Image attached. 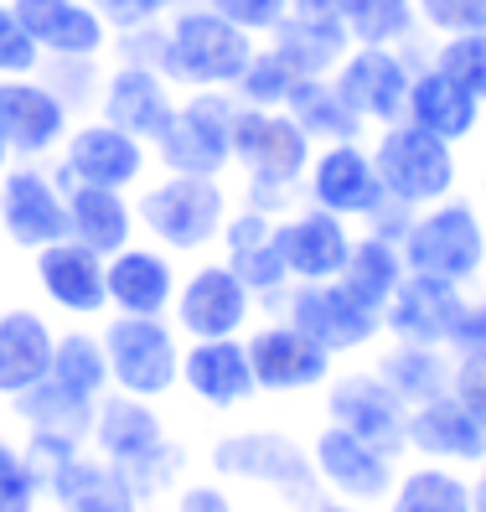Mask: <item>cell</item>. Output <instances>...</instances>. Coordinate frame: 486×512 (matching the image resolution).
<instances>
[{
	"label": "cell",
	"mask_w": 486,
	"mask_h": 512,
	"mask_svg": "<svg viewBox=\"0 0 486 512\" xmlns=\"http://www.w3.org/2000/svg\"><path fill=\"white\" fill-rule=\"evenodd\" d=\"M88 450H99L109 466L125 471L145 502L171 497L181 481H187V466H192L187 445L171 435L161 404L119 394V388H109L99 399L94 430H88Z\"/></svg>",
	"instance_id": "obj_1"
},
{
	"label": "cell",
	"mask_w": 486,
	"mask_h": 512,
	"mask_svg": "<svg viewBox=\"0 0 486 512\" xmlns=\"http://www.w3.org/2000/svg\"><path fill=\"white\" fill-rule=\"evenodd\" d=\"M316 145L295 125L285 109H249L238 104L233 114V166L243 171V207L280 218L306 197V171H311Z\"/></svg>",
	"instance_id": "obj_2"
},
{
	"label": "cell",
	"mask_w": 486,
	"mask_h": 512,
	"mask_svg": "<svg viewBox=\"0 0 486 512\" xmlns=\"http://www.w3.org/2000/svg\"><path fill=\"white\" fill-rule=\"evenodd\" d=\"M207 471L228 481V487L269 492L285 512H311L326 497L306 440H295L290 430H275V425H243V430L218 435L207 450Z\"/></svg>",
	"instance_id": "obj_3"
},
{
	"label": "cell",
	"mask_w": 486,
	"mask_h": 512,
	"mask_svg": "<svg viewBox=\"0 0 486 512\" xmlns=\"http://www.w3.org/2000/svg\"><path fill=\"white\" fill-rule=\"evenodd\" d=\"M228 213H233V202H228L223 176L166 171L161 182H150L135 197L140 233L150 238V244L171 249V254H207V249H218Z\"/></svg>",
	"instance_id": "obj_4"
},
{
	"label": "cell",
	"mask_w": 486,
	"mask_h": 512,
	"mask_svg": "<svg viewBox=\"0 0 486 512\" xmlns=\"http://www.w3.org/2000/svg\"><path fill=\"white\" fill-rule=\"evenodd\" d=\"M254 57V37L218 16L202 0H181L166 16V57L161 73L176 88H233Z\"/></svg>",
	"instance_id": "obj_5"
},
{
	"label": "cell",
	"mask_w": 486,
	"mask_h": 512,
	"mask_svg": "<svg viewBox=\"0 0 486 512\" xmlns=\"http://www.w3.org/2000/svg\"><path fill=\"white\" fill-rule=\"evenodd\" d=\"M404 264L409 275H430L471 290L486 275V213L455 192L445 202L419 207L404 233Z\"/></svg>",
	"instance_id": "obj_6"
},
{
	"label": "cell",
	"mask_w": 486,
	"mask_h": 512,
	"mask_svg": "<svg viewBox=\"0 0 486 512\" xmlns=\"http://www.w3.org/2000/svg\"><path fill=\"white\" fill-rule=\"evenodd\" d=\"M109 352V383L119 394H135L150 404H166L181 394V352L187 337L176 331L171 316H104L99 326Z\"/></svg>",
	"instance_id": "obj_7"
},
{
	"label": "cell",
	"mask_w": 486,
	"mask_h": 512,
	"mask_svg": "<svg viewBox=\"0 0 486 512\" xmlns=\"http://www.w3.org/2000/svg\"><path fill=\"white\" fill-rule=\"evenodd\" d=\"M373 166L383 176V192L404 207H430L445 202L455 187H461V161H455V145L409 125V119H393V125L378 130L373 140Z\"/></svg>",
	"instance_id": "obj_8"
},
{
	"label": "cell",
	"mask_w": 486,
	"mask_h": 512,
	"mask_svg": "<svg viewBox=\"0 0 486 512\" xmlns=\"http://www.w3.org/2000/svg\"><path fill=\"white\" fill-rule=\"evenodd\" d=\"M243 352L259 383V399H306L321 394L331 373L342 368V357H331L316 337H306L295 321L285 316H259L243 331Z\"/></svg>",
	"instance_id": "obj_9"
},
{
	"label": "cell",
	"mask_w": 486,
	"mask_h": 512,
	"mask_svg": "<svg viewBox=\"0 0 486 512\" xmlns=\"http://www.w3.org/2000/svg\"><path fill=\"white\" fill-rule=\"evenodd\" d=\"M233 114L238 99L228 88H187V99H176L171 125L150 145L166 171L181 176H223L233 166Z\"/></svg>",
	"instance_id": "obj_10"
},
{
	"label": "cell",
	"mask_w": 486,
	"mask_h": 512,
	"mask_svg": "<svg viewBox=\"0 0 486 512\" xmlns=\"http://www.w3.org/2000/svg\"><path fill=\"white\" fill-rule=\"evenodd\" d=\"M259 300L254 290L233 275L228 259H207L181 269V285L171 300V321L187 342H212V337H243L259 321Z\"/></svg>",
	"instance_id": "obj_11"
},
{
	"label": "cell",
	"mask_w": 486,
	"mask_h": 512,
	"mask_svg": "<svg viewBox=\"0 0 486 512\" xmlns=\"http://www.w3.org/2000/svg\"><path fill=\"white\" fill-rule=\"evenodd\" d=\"M306 337H316L331 357H362L383 342V311L362 306L342 280H300L285 290L280 311Z\"/></svg>",
	"instance_id": "obj_12"
},
{
	"label": "cell",
	"mask_w": 486,
	"mask_h": 512,
	"mask_svg": "<svg viewBox=\"0 0 486 512\" xmlns=\"http://www.w3.org/2000/svg\"><path fill=\"white\" fill-rule=\"evenodd\" d=\"M306 450H311L321 492L342 497V502H362V507H383L393 481H399V466H404V456H393V450L362 440L342 425H331V419H321V425L311 430Z\"/></svg>",
	"instance_id": "obj_13"
},
{
	"label": "cell",
	"mask_w": 486,
	"mask_h": 512,
	"mask_svg": "<svg viewBox=\"0 0 486 512\" xmlns=\"http://www.w3.org/2000/svg\"><path fill=\"white\" fill-rule=\"evenodd\" d=\"M0 238L21 254H37L68 238V187L42 161H11L0 171Z\"/></svg>",
	"instance_id": "obj_14"
},
{
	"label": "cell",
	"mask_w": 486,
	"mask_h": 512,
	"mask_svg": "<svg viewBox=\"0 0 486 512\" xmlns=\"http://www.w3.org/2000/svg\"><path fill=\"white\" fill-rule=\"evenodd\" d=\"M321 394H326V399H321V419H331V425H342V430H352V435H362V440L393 450V456H404L409 404L378 378L373 363L337 368Z\"/></svg>",
	"instance_id": "obj_15"
},
{
	"label": "cell",
	"mask_w": 486,
	"mask_h": 512,
	"mask_svg": "<svg viewBox=\"0 0 486 512\" xmlns=\"http://www.w3.org/2000/svg\"><path fill=\"white\" fill-rule=\"evenodd\" d=\"M145 166H150V145L135 140L130 130L109 125V119H83V125L68 130L63 140V161H57V182L73 187H114V192H130L145 182Z\"/></svg>",
	"instance_id": "obj_16"
},
{
	"label": "cell",
	"mask_w": 486,
	"mask_h": 512,
	"mask_svg": "<svg viewBox=\"0 0 486 512\" xmlns=\"http://www.w3.org/2000/svg\"><path fill=\"white\" fill-rule=\"evenodd\" d=\"M306 202L326 207L347 223H368L378 207L388 202L383 176L373 166V150L362 140H337V145H316L311 171H306Z\"/></svg>",
	"instance_id": "obj_17"
},
{
	"label": "cell",
	"mask_w": 486,
	"mask_h": 512,
	"mask_svg": "<svg viewBox=\"0 0 486 512\" xmlns=\"http://www.w3.org/2000/svg\"><path fill=\"white\" fill-rule=\"evenodd\" d=\"M32 285L57 316L68 321H99L109 316V290H104V254H94L78 238H57V244L32 254Z\"/></svg>",
	"instance_id": "obj_18"
},
{
	"label": "cell",
	"mask_w": 486,
	"mask_h": 512,
	"mask_svg": "<svg viewBox=\"0 0 486 512\" xmlns=\"http://www.w3.org/2000/svg\"><path fill=\"white\" fill-rule=\"evenodd\" d=\"M181 394L202 414H238L259 404V383L249 368V352H243V337L187 342V352H181Z\"/></svg>",
	"instance_id": "obj_19"
},
{
	"label": "cell",
	"mask_w": 486,
	"mask_h": 512,
	"mask_svg": "<svg viewBox=\"0 0 486 512\" xmlns=\"http://www.w3.org/2000/svg\"><path fill=\"white\" fill-rule=\"evenodd\" d=\"M352 223L326 213L316 202H300L290 213L275 218V249L290 269V280H337L347 269V254H352Z\"/></svg>",
	"instance_id": "obj_20"
},
{
	"label": "cell",
	"mask_w": 486,
	"mask_h": 512,
	"mask_svg": "<svg viewBox=\"0 0 486 512\" xmlns=\"http://www.w3.org/2000/svg\"><path fill=\"white\" fill-rule=\"evenodd\" d=\"M409 57L399 47H352L331 83H337V94L357 109L362 125H393V119H404V104H409Z\"/></svg>",
	"instance_id": "obj_21"
},
{
	"label": "cell",
	"mask_w": 486,
	"mask_h": 512,
	"mask_svg": "<svg viewBox=\"0 0 486 512\" xmlns=\"http://www.w3.org/2000/svg\"><path fill=\"white\" fill-rule=\"evenodd\" d=\"M73 130L68 104L32 73V78H0V135H6L16 161H47L63 150Z\"/></svg>",
	"instance_id": "obj_22"
},
{
	"label": "cell",
	"mask_w": 486,
	"mask_h": 512,
	"mask_svg": "<svg viewBox=\"0 0 486 512\" xmlns=\"http://www.w3.org/2000/svg\"><path fill=\"white\" fill-rule=\"evenodd\" d=\"M218 249H223V259L233 264V275L254 290L259 311L275 316L280 300H285V290L295 285L290 269H285V259H280V249H275V218L259 213V207H238V213H228V223H223Z\"/></svg>",
	"instance_id": "obj_23"
},
{
	"label": "cell",
	"mask_w": 486,
	"mask_h": 512,
	"mask_svg": "<svg viewBox=\"0 0 486 512\" xmlns=\"http://www.w3.org/2000/svg\"><path fill=\"white\" fill-rule=\"evenodd\" d=\"M269 47H275L300 78H331L337 63L352 52V37H347V21L337 11V0H290L285 21L269 32Z\"/></svg>",
	"instance_id": "obj_24"
},
{
	"label": "cell",
	"mask_w": 486,
	"mask_h": 512,
	"mask_svg": "<svg viewBox=\"0 0 486 512\" xmlns=\"http://www.w3.org/2000/svg\"><path fill=\"white\" fill-rule=\"evenodd\" d=\"M176 285H181L176 254L161 244H125L104 259V290L114 316H171Z\"/></svg>",
	"instance_id": "obj_25"
},
{
	"label": "cell",
	"mask_w": 486,
	"mask_h": 512,
	"mask_svg": "<svg viewBox=\"0 0 486 512\" xmlns=\"http://www.w3.org/2000/svg\"><path fill=\"white\" fill-rule=\"evenodd\" d=\"M404 456L414 461H440V466H461L476 471L486 456V430L476 425V414L455 399H424L409 409V435H404Z\"/></svg>",
	"instance_id": "obj_26"
},
{
	"label": "cell",
	"mask_w": 486,
	"mask_h": 512,
	"mask_svg": "<svg viewBox=\"0 0 486 512\" xmlns=\"http://www.w3.org/2000/svg\"><path fill=\"white\" fill-rule=\"evenodd\" d=\"M171 78L156 68H140V63H119L114 73H104V94H99V119L130 130L135 140L156 145L161 130L171 125L176 114V94H171Z\"/></svg>",
	"instance_id": "obj_27"
},
{
	"label": "cell",
	"mask_w": 486,
	"mask_h": 512,
	"mask_svg": "<svg viewBox=\"0 0 486 512\" xmlns=\"http://www.w3.org/2000/svg\"><path fill=\"white\" fill-rule=\"evenodd\" d=\"M47 507L52 512H145L150 502L135 492V481L109 466L99 450H78L47 476Z\"/></svg>",
	"instance_id": "obj_28"
},
{
	"label": "cell",
	"mask_w": 486,
	"mask_h": 512,
	"mask_svg": "<svg viewBox=\"0 0 486 512\" xmlns=\"http://www.w3.org/2000/svg\"><path fill=\"white\" fill-rule=\"evenodd\" d=\"M57 326L42 306H0V404L37 388L52 373Z\"/></svg>",
	"instance_id": "obj_29"
},
{
	"label": "cell",
	"mask_w": 486,
	"mask_h": 512,
	"mask_svg": "<svg viewBox=\"0 0 486 512\" xmlns=\"http://www.w3.org/2000/svg\"><path fill=\"white\" fill-rule=\"evenodd\" d=\"M11 6L37 37L42 57H99L114 42L94 0H11Z\"/></svg>",
	"instance_id": "obj_30"
},
{
	"label": "cell",
	"mask_w": 486,
	"mask_h": 512,
	"mask_svg": "<svg viewBox=\"0 0 486 512\" xmlns=\"http://www.w3.org/2000/svg\"><path fill=\"white\" fill-rule=\"evenodd\" d=\"M466 285H445L430 275H409L393 300L383 306V337L388 342H424V347H445L455 306H461Z\"/></svg>",
	"instance_id": "obj_31"
},
{
	"label": "cell",
	"mask_w": 486,
	"mask_h": 512,
	"mask_svg": "<svg viewBox=\"0 0 486 512\" xmlns=\"http://www.w3.org/2000/svg\"><path fill=\"white\" fill-rule=\"evenodd\" d=\"M481 99L471 94V88H461L450 73H440L435 63H419L414 78H409V104H404V119L419 130H430L450 145H461L476 135L481 125Z\"/></svg>",
	"instance_id": "obj_32"
},
{
	"label": "cell",
	"mask_w": 486,
	"mask_h": 512,
	"mask_svg": "<svg viewBox=\"0 0 486 512\" xmlns=\"http://www.w3.org/2000/svg\"><path fill=\"white\" fill-rule=\"evenodd\" d=\"M68 238L88 244L94 254H119L125 244L140 238V218H135V202L130 192H114V187H68Z\"/></svg>",
	"instance_id": "obj_33"
},
{
	"label": "cell",
	"mask_w": 486,
	"mask_h": 512,
	"mask_svg": "<svg viewBox=\"0 0 486 512\" xmlns=\"http://www.w3.org/2000/svg\"><path fill=\"white\" fill-rule=\"evenodd\" d=\"M373 368L378 378L399 394L409 409L424 399H440L450 394V373H455V357L450 347H424V342H378L373 347Z\"/></svg>",
	"instance_id": "obj_34"
},
{
	"label": "cell",
	"mask_w": 486,
	"mask_h": 512,
	"mask_svg": "<svg viewBox=\"0 0 486 512\" xmlns=\"http://www.w3.org/2000/svg\"><path fill=\"white\" fill-rule=\"evenodd\" d=\"M383 512H476V481L461 466L409 461L404 456L399 481H393Z\"/></svg>",
	"instance_id": "obj_35"
},
{
	"label": "cell",
	"mask_w": 486,
	"mask_h": 512,
	"mask_svg": "<svg viewBox=\"0 0 486 512\" xmlns=\"http://www.w3.org/2000/svg\"><path fill=\"white\" fill-rule=\"evenodd\" d=\"M362 306H373V311H383L388 300H393V290H399L404 280H409V264H404V244H393V238H383V233H368L362 228L357 238H352V254H347V269L337 275Z\"/></svg>",
	"instance_id": "obj_36"
},
{
	"label": "cell",
	"mask_w": 486,
	"mask_h": 512,
	"mask_svg": "<svg viewBox=\"0 0 486 512\" xmlns=\"http://www.w3.org/2000/svg\"><path fill=\"white\" fill-rule=\"evenodd\" d=\"M285 114L295 119L300 130L311 135V145H337V140H362V119L357 109L337 94V83L331 78H300L285 99Z\"/></svg>",
	"instance_id": "obj_37"
},
{
	"label": "cell",
	"mask_w": 486,
	"mask_h": 512,
	"mask_svg": "<svg viewBox=\"0 0 486 512\" xmlns=\"http://www.w3.org/2000/svg\"><path fill=\"white\" fill-rule=\"evenodd\" d=\"M11 419L21 430H57V435H78V440H88V430H94V399H83V394H73L68 383H57L52 373L37 383V388H26V394H16L11 404Z\"/></svg>",
	"instance_id": "obj_38"
},
{
	"label": "cell",
	"mask_w": 486,
	"mask_h": 512,
	"mask_svg": "<svg viewBox=\"0 0 486 512\" xmlns=\"http://www.w3.org/2000/svg\"><path fill=\"white\" fill-rule=\"evenodd\" d=\"M52 378L68 383L73 394L83 399H104L109 394V352H104V337L94 321H68L57 331V352H52Z\"/></svg>",
	"instance_id": "obj_39"
},
{
	"label": "cell",
	"mask_w": 486,
	"mask_h": 512,
	"mask_svg": "<svg viewBox=\"0 0 486 512\" xmlns=\"http://www.w3.org/2000/svg\"><path fill=\"white\" fill-rule=\"evenodd\" d=\"M352 47H409L419 37L414 0H337Z\"/></svg>",
	"instance_id": "obj_40"
},
{
	"label": "cell",
	"mask_w": 486,
	"mask_h": 512,
	"mask_svg": "<svg viewBox=\"0 0 486 512\" xmlns=\"http://www.w3.org/2000/svg\"><path fill=\"white\" fill-rule=\"evenodd\" d=\"M295 83H300V73L285 63L275 47H254L249 68L238 73V83L228 88V94H233L238 104H249V109H285V99H290Z\"/></svg>",
	"instance_id": "obj_41"
},
{
	"label": "cell",
	"mask_w": 486,
	"mask_h": 512,
	"mask_svg": "<svg viewBox=\"0 0 486 512\" xmlns=\"http://www.w3.org/2000/svg\"><path fill=\"white\" fill-rule=\"evenodd\" d=\"M37 78L68 104V114L99 109V94H104V68H99V57H42Z\"/></svg>",
	"instance_id": "obj_42"
},
{
	"label": "cell",
	"mask_w": 486,
	"mask_h": 512,
	"mask_svg": "<svg viewBox=\"0 0 486 512\" xmlns=\"http://www.w3.org/2000/svg\"><path fill=\"white\" fill-rule=\"evenodd\" d=\"M47 507V487L37 466L26 461L21 440L0 435V512H42Z\"/></svg>",
	"instance_id": "obj_43"
},
{
	"label": "cell",
	"mask_w": 486,
	"mask_h": 512,
	"mask_svg": "<svg viewBox=\"0 0 486 512\" xmlns=\"http://www.w3.org/2000/svg\"><path fill=\"white\" fill-rule=\"evenodd\" d=\"M430 63L440 73H450L461 88L486 104V32H466V37H440V47L430 52Z\"/></svg>",
	"instance_id": "obj_44"
},
{
	"label": "cell",
	"mask_w": 486,
	"mask_h": 512,
	"mask_svg": "<svg viewBox=\"0 0 486 512\" xmlns=\"http://www.w3.org/2000/svg\"><path fill=\"white\" fill-rule=\"evenodd\" d=\"M42 68V47L26 32L11 0H0V78H32Z\"/></svg>",
	"instance_id": "obj_45"
},
{
	"label": "cell",
	"mask_w": 486,
	"mask_h": 512,
	"mask_svg": "<svg viewBox=\"0 0 486 512\" xmlns=\"http://www.w3.org/2000/svg\"><path fill=\"white\" fill-rule=\"evenodd\" d=\"M414 6H419V26L435 37L486 32V0H414Z\"/></svg>",
	"instance_id": "obj_46"
},
{
	"label": "cell",
	"mask_w": 486,
	"mask_h": 512,
	"mask_svg": "<svg viewBox=\"0 0 486 512\" xmlns=\"http://www.w3.org/2000/svg\"><path fill=\"white\" fill-rule=\"evenodd\" d=\"M450 357H471V352H486V290H466L461 306H455V321H450V337H445Z\"/></svg>",
	"instance_id": "obj_47"
},
{
	"label": "cell",
	"mask_w": 486,
	"mask_h": 512,
	"mask_svg": "<svg viewBox=\"0 0 486 512\" xmlns=\"http://www.w3.org/2000/svg\"><path fill=\"white\" fill-rule=\"evenodd\" d=\"M202 6H212L218 16H228V21L243 26L249 37H269V32L285 21L290 0H202Z\"/></svg>",
	"instance_id": "obj_48"
},
{
	"label": "cell",
	"mask_w": 486,
	"mask_h": 512,
	"mask_svg": "<svg viewBox=\"0 0 486 512\" xmlns=\"http://www.w3.org/2000/svg\"><path fill=\"white\" fill-rule=\"evenodd\" d=\"M181 0H94V11L104 16L109 32H130V26H150V21H166Z\"/></svg>",
	"instance_id": "obj_49"
},
{
	"label": "cell",
	"mask_w": 486,
	"mask_h": 512,
	"mask_svg": "<svg viewBox=\"0 0 486 512\" xmlns=\"http://www.w3.org/2000/svg\"><path fill=\"white\" fill-rule=\"evenodd\" d=\"M450 394L461 399L476 425L486 430V352H471V357H455V373H450Z\"/></svg>",
	"instance_id": "obj_50"
},
{
	"label": "cell",
	"mask_w": 486,
	"mask_h": 512,
	"mask_svg": "<svg viewBox=\"0 0 486 512\" xmlns=\"http://www.w3.org/2000/svg\"><path fill=\"white\" fill-rule=\"evenodd\" d=\"M171 512H238V497L228 481H181L171 492Z\"/></svg>",
	"instance_id": "obj_51"
},
{
	"label": "cell",
	"mask_w": 486,
	"mask_h": 512,
	"mask_svg": "<svg viewBox=\"0 0 486 512\" xmlns=\"http://www.w3.org/2000/svg\"><path fill=\"white\" fill-rule=\"evenodd\" d=\"M409 223H414V207H404V202H383L378 207V213L368 218V223H362V228H368V233H383V238H393V244H404V233H409Z\"/></svg>",
	"instance_id": "obj_52"
},
{
	"label": "cell",
	"mask_w": 486,
	"mask_h": 512,
	"mask_svg": "<svg viewBox=\"0 0 486 512\" xmlns=\"http://www.w3.org/2000/svg\"><path fill=\"white\" fill-rule=\"evenodd\" d=\"M311 512H383V507H362V502H342V497H321Z\"/></svg>",
	"instance_id": "obj_53"
},
{
	"label": "cell",
	"mask_w": 486,
	"mask_h": 512,
	"mask_svg": "<svg viewBox=\"0 0 486 512\" xmlns=\"http://www.w3.org/2000/svg\"><path fill=\"white\" fill-rule=\"evenodd\" d=\"M471 481H476V507H486V456H481V466L471 471Z\"/></svg>",
	"instance_id": "obj_54"
},
{
	"label": "cell",
	"mask_w": 486,
	"mask_h": 512,
	"mask_svg": "<svg viewBox=\"0 0 486 512\" xmlns=\"http://www.w3.org/2000/svg\"><path fill=\"white\" fill-rule=\"evenodd\" d=\"M476 207L486 213V171H481V187H476Z\"/></svg>",
	"instance_id": "obj_55"
}]
</instances>
